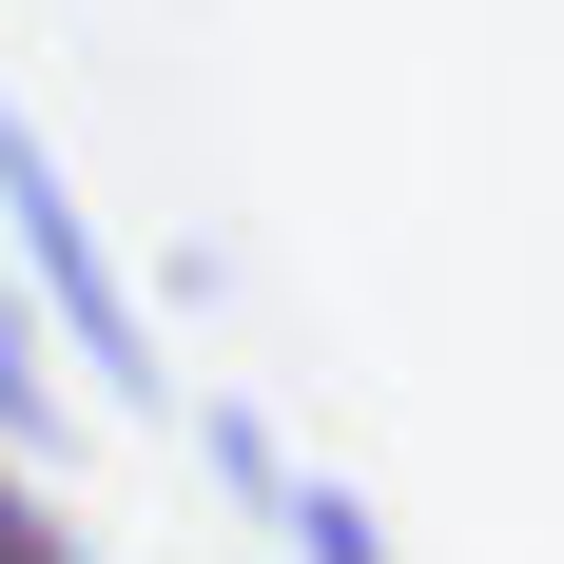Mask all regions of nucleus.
<instances>
[{
	"label": "nucleus",
	"instance_id": "nucleus-1",
	"mask_svg": "<svg viewBox=\"0 0 564 564\" xmlns=\"http://www.w3.org/2000/svg\"><path fill=\"white\" fill-rule=\"evenodd\" d=\"M0 273L40 292V332H58V370H78V390L175 409V390H156V292L117 273V234L78 215V175H58V137L20 117V78H0Z\"/></svg>",
	"mask_w": 564,
	"mask_h": 564
},
{
	"label": "nucleus",
	"instance_id": "nucleus-2",
	"mask_svg": "<svg viewBox=\"0 0 564 564\" xmlns=\"http://www.w3.org/2000/svg\"><path fill=\"white\" fill-rule=\"evenodd\" d=\"M0 448H20V467L78 448V370H58V332H40V292H20V273H0Z\"/></svg>",
	"mask_w": 564,
	"mask_h": 564
},
{
	"label": "nucleus",
	"instance_id": "nucleus-3",
	"mask_svg": "<svg viewBox=\"0 0 564 564\" xmlns=\"http://www.w3.org/2000/svg\"><path fill=\"white\" fill-rule=\"evenodd\" d=\"M253 525H273L292 564H390V507H370L350 467H312V448H292V487H273V507H253Z\"/></svg>",
	"mask_w": 564,
	"mask_h": 564
},
{
	"label": "nucleus",
	"instance_id": "nucleus-4",
	"mask_svg": "<svg viewBox=\"0 0 564 564\" xmlns=\"http://www.w3.org/2000/svg\"><path fill=\"white\" fill-rule=\"evenodd\" d=\"M195 467H215V507H273V487H292V429L253 390H215V409H195Z\"/></svg>",
	"mask_w": 564,
	"mask_h": 564
},
{
	"label": "nucleus",
	"instance_id": "nucleus-5",
	"mask_svg": "<svg viewBox=\"0 0 564 564\" xmlns=\"http://www.w3.org/2000/svg\"><path fill=\"white\" fill-rule=\"evenodd\" d=\"M58 545H78V525H58V467L0 448V564H58Z\"/></svg>",
	"mask_w": 564,
	"mask_h": 564
},
{
	"label": "nucleus",
	"instance_id": "nucleus-6",
	"mask_svg": "<svg viewBox=\"0 0 564 564\" xmlns=\"http://www.w3.org/2000/svg\"><path fill=\"white\" fill-rule=\"evenodd\" d=\"M58 564H98V545H58Z\"/></svg>",
	"mask_w": 564,
	"mask_h": 564
}]
</instances>
